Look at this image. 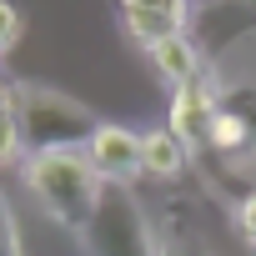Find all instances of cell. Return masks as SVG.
Listing matches in <instances>:
<instances>
[{"instance_id":"cell-1","label":"cell","mask_w":256,"mask_h":256,"mask_svg":"<svg viewBox=\"0 0 256 256\" xmlns=\"http://www.w3.org/2000/svg\"><path fill=\"white\" fill-rule=\"evenodd\" d=\"M20 176H26V191L46 206V216L66 231H86L100 196H106V181L100 171L90 166L86 151H40V156H26L20 161Z\"/></svg>"},{"instance_id":"cell-2","label":"cell","mask_w":256,"mask_h":256,"mask_svg":"<svg viewBox=\"0 0 256 256\" xmlns=\"http://www.w3.org/2000/svg\"><path fill=\"white\" fill-rule=\"evenodd\" d=\"M10 110L20 126L26 156L40 151H86L90 136L100 131V116L80 100H70L66 90H50L40 80H16L10 86Z\"/></svg>"},{"instance_id":"cell-3","label":"cell","mask_w":256,"mask_h":256,"mask_svg":"<svg viewBox=\"0 0 256 256\" xmlns=\"http://www.w3.org/2000/svg\"><path fill=\"white\" fill-rule=\"evenodd\" d=\"M80 246L86 256H161L156 221L136 196V186H106L90 226L80 231Z\"/></svg>"},{"instance_id":"cell-4","label":"cell","mask_w":256,"mask_h":256,"mask_svg":"<svg viewBox=\"0 0 256 256\" xmlns=\"http://www.w3.org/2000/svg\"><path fill=\"white\" fill-rule=\"evenodd\" d=\"M86 156H90V166L100 171L106 186H136L141 181V136L126 131L120 120H100Z\"/></svg>"},{"instance_id":"cell-5","label":"cell","mask_w":256,"mask_h":256,"mask_svg":"<svg viewBox=\"0 0 256 256\" xmlns=\"http://www.w3.org/2000/svg\"><path fill=\"white\" fill-rule=\"evenodd\" d=\"M211 110H216V86L201 76L196 86H181L171 96V116H166V131L181 136L196 156L206 151V131H211Z\"/></svg>"},{"instance_id":"cell-6","label":"cell","mask_w":256,"mask_h":256,"mask_svg":"<svg viewBox=\"0 0 256 256\" xmlns=\"http://www.w3.org/2000/svg\"><path fill=\"white\" fill-rule=\"evenodd\" d=\"M191 166H196V151H191L181 136H171L166 126L141 136V176H151V181H161V186H181Z\"/></svg>"},{"instance_id":"cell-7","label":"cell","mask_w":256,"mask_h":256,"mask_svg":"<svg viewBox=\"0 0 256 256\" xmlns=\"http://www.w3.org/2000/svg\"><path fill=\"white\" fill-rule=\"evenodd\" d=\"M146 56H151L156 76H161L171 90L196 86V80L206 76V56H201V46L191 40V30H186V36H171V40H161V46H151Z\"/></svg>"},{"instance_id":"cell-8","label":"cell","mask_w":256,"mask_h":256,"mask_svg":"<svg viewBox=\"0 0 256 256\" xmlns=\"http://www.w3.org/2000/svg\"><path fill=\"white\" fill-rule=\"evenodd\" d=\"M26 156V141H20V126H16V110H10V100L0 106V166H10V161H20Z\"/></svg>"},{"instance_id":"cell-9","label":"cell","mask_w":256,"mask_h":256,"mask_svg":"<svg viewBox=\"0 0 256 256\" xmlns=\"http://www.w3.org/2000/svg\"><path fill=\"white\" fill-rule=\"evenodd\" d=\"M231 226H236V236H241V246H251L256 251V191L231 211Z\"/></svg>"},{"instance_id":"cell-10","label":"cell","mask_w":256,"mask_h":256,"mask_svg":"<svg viewBox=\"0 0 256 256\" xmlns=\"http://www.w3.org/2000/svg\"><path fill=\"white\" fill-rule=\"evenodd\" d=\"M16 40H20V10L10 0H0V56H10Z\"/></svg>"},{"instance_id":"cell-11","label":"cell","mask_w":256,"mask_h":256,"mask_svg":"<svg viewBox=\"0 0 256 256\" xmlns=\"http://www.w3.org/2000/svg\"><path fill=\"white\" fill-rule=\"evenodd\" d=\"M0 256H20V231H16V216H10L6 191H0Z\"/></svg>"},{"instance_id":"cell-12","label":"cell","mask_w":256,"mask_h":256,"mask_svg":"<svg viewBox=\"0 0 256 256\" xmlns=\"http://www.w3.org/2000/svg\"><path fill=\"white\" fill-rule=\"evenodd\" d=\"M120 10H161V6H176V0H116Z\"/></svg>"},{"instance_id":"cell-13","label":"cell","mask_w":256,"mask_h":256,"mask_svg":"<svg viewBox=\"0 0 256 256\" xmlns=\"http://www.w3.org/2000/svg\"><path fill=\"white\" fill-rule=\"evenodd\" d=\"M6 100H10V86H6V80H0V106H6Z\"/></svg>"},{"instance_id":"cell-14","label":"cell","mask_w":256,"mask_h":256,"mask_svg":"<svg viewBox=\"0 0 256 256\" xmlns=\"http://www.w3.org/2000/svg\"><path fill=\"white\" fill-rule=\"evenodd\" d=\"M201 6H216V0H201Z\"/></svg>"},{"instance_id":"cell-15","label":"cell","mask_w":256,"mask_h":256,"mask_svg":"<svg viewBox=\"0 0 256 256\" xmlns=\"http://www.w3.org/2000/svg\"><path fill=\"white\" fill-rule=\"evenodd\" d=\"M246 6H256V0H246Z\"/></svg>"}]
</instances>
